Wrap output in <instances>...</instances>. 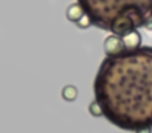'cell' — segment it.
<instances>
[{"mask_svg":"<svg viewBox=\"0 0 152 133\" xmlns=\"http://www.w3.org/2000/svg\"><path fill=\"white\" fill-rule=\"evenodd\" d=\"M133 25H134V23H133V20L130 17H128V16H119V17L114 19L112 25H110V29H112L113 33L123 38L130 31H132Z\"/></svg>","mask_w":152,"mask_h":133,"instance_id":"1","label":"cell"},{"mask_svg":"<svg viewBox=\"0 0 152 133\" xmlns=\"http://www.w3.org/2000/svg\"><path fill=\"white\" fill-rule=\"evenodd\" d=\"M125 49L124 43L121 36L110 34L106 36L103 43V50L107 56H116Z\"/></svg>","mask_w":152,"mask_h":133,"instance_id":"2","label":"cell"},{"mask_svg":"<svg viewBox=\"0 0 152 133\" xmlns=\"http://www.w3.org/2000/svg\"><path fill=\"white\" fill-rule=\"evenodd\" d=\"M122 40H123V43H124L125 49L129 51L137 50L142 44L141 33L135 29H133L132 31H130L128 34L123 36Z\"/></svg>","mask_w":152,"mask_h":133,"instance_id":"3","label":"cell"},{"mask_svg":"<svg viewBox=\"0 0 152 133\" xmlns=\"http://www.w3.org/2000/svg\"><path fill=\"white\" fill-rule=\"evenodd\" d=\"M83 15H85V12H83V7L77 2L70 4L67 7V9H66V17H67V19L70 22H73L75 24L81 19V17Z\"/></svg>","mask_w":152,"mask_h":133,"instance_id":"4","label":"cell"},{"mask_svg":"<svg viewBox=\"0 0 152 133\" xmlns=\"http://www.w3.org/2000/svg\"><path fill=\"white\" fill-rule=\"evenodd\" d=\"M77 97H78V89H77V87L75 85H65L63 87V89H61V98L65 101L73 102L77 99Z\"/></svg>","mask_w":152,"mask_h":133,"instance_id":"5","label":"cell"},{"mask_svg":"<svg viewBox=\"0 0 152 133\" xmlns=\"http://www.w3.org/2000/svg\"><path fill=\"white\" fill-rule=\"evenodd\" d=\"M89 111L92 116H96V118L103 116V108L101 107V105H100L97 101H93L91 104H90L89 105Z\"/></svg>","mask_w":152,"mask_h":133,"instance_id":"6","label":"cell"},{"mask_svg":"<svg viewBox=\"0 0 152 133\" xmlns=\"http://www.w3.org/2000/svg\"><path fill=\"white\" fill-rule=\"evenodd\" d=\"M76 26L78 28H80V29H87V28H89L91 26V18L87 14H85L81 17V19L76 23Z\"/></svg>","mask_w":152,"mask_h":133,"instance_id":"7","label":"cell"},{"mask_svg":"<svg viewBox=\"0 0 152 133\" xmlns=\"http://www.w3.org/2000/svg\"><path fill=\"white\" fill-rule=\"evenodd\" d=\"M144 28L147 30H149V31H152V17L151 18H148L147 20L145 21V23H144Z\"/></svg>","mask_w":152,"mask_h":133,"instance_id":"8","label":"cell"},{"mask_svg":"<svg viewBox=\"0 0 152 133\" xmlns=\"http://www.w3.org/2000/svg\"><path fill=\"white\" fill-rule=\"evenodd\" d=\"M151 132H152L151 127H146V128H142L135 131V133H151Z\"/></svg>","mask_w":152,"mask_h":133,"instance_id":"9","label":"cell"}]
</instances>
